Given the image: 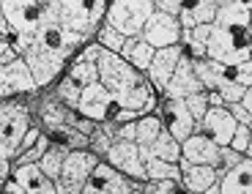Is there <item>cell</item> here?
Masks as SVG:
<instances>
[{
  "instance_id": "1",
  "label": "cell",
  "mask_w": 252,
  "mask_h": 194,
  "mask_svg": "<svg viewBox=\"0 0 252 194\" xmlns=\"http://www.w3.org/2000/svg\"><path fill=\"white\" fill-rule=\"evenodd\" d=\"M206 57L225 69L250 60V3L244 0L220 3L206 41Z\"/></svg>"
},
{
  "instance_id": "2",
  "label": "cell",
  "mask_w": 252,
  "mask_h": 194,
  "mask_svg": "<svg viewBox=\"0 0 252 194\" xmlns=\"http://www.w3.org/2000/svg\"><path fill=\"white\" fill-rule=\"evenodd\" d=\"M0 19L17 36H33L44 25L58 22V3H31V0H3Z\"/></svg>"
},
{
  "instance_id": "3",
  "label": "cell",
  "mask_w": 252,
  "mask_h": 194,
  "mask_svg": "<svg viewBox=\"0 0 252 194\" xmlns=\"http://www.w3.org/2000/svg\"><path fill=\"white\" fill-rule=\"evenodd\" d=\"M104 14H107V3H101V0H96V3L66 0V3H58V28L88 41L91 36H96Z\"/></svg>"
},
{
  "instance_id": "4",
  "label": "cell",
  "mask_w": 252,
  "mask_h": 194,
  "mask_svg": "<svg viewBox=\"0 0 252 194\" xmlns=\"http://www.w3.org/2000/svg\"><path fill=\"white\" fill-rule=\"evenodd\" d=\"M96 71H99V85L115 101L143 82V74H137L121 55L107 52V50H99V55H96Z\"/></svg>"
},
{
  "instance_id": "5",
  "label": "cell",
  "mask_w": 252,
  "mask_h": 194,
  "mask_svg": "<svg viewBox=\"0 0 252 194\" xmlns=\"http://www.w3.org/2000/svg\"><path fill=\"white\" fill-rule=\"evenodd\" d=\"M151 14H154L151 0H115L107 6L104 22L113 30H118L124 38H137Z\"/></svg>"
},
{
  "instance_id": "6",
  "label": "cell",
  "mask_w": 252,
  "mask_h": 194,
  "mask_svg": "<svg viewBox=\"0 0 252 194\" xmlns=\"http://www.w3.org/2000/svg\"><path fill=\"white\" fill-rule=\"evenodd\" d=\"M19 57H22V63L28 66V71H31L36 88H47V85H50V82L63 71V63L69 60L66 55H58V52H50V50H44L41 44H36V38L28 44V50L22 52Z\"/></svg>"
},
{
  "instance_id": "7",
  "label": "cell",
  "mask_w": 252,
  "mask_h": 194,
  "mask_svg": "<svg viewBox=\"0 0 252 194\" xmlns=\"http://www.w3.org/2000/svg\"><path fill=\"white\" fill-rule=\"evenodd\" d=\"M137 38H143L154 52L164 50V47H178L181 44V28H178V19L167 17V14H162V11H154L151 17H148V22L143 25V30H140Z\"/></svg>"
},
{
  "instance_id": "8",
  "label": "cell",
  "mask_w": 252,
  "mask_h": 194,
  "mask_svg": "<svg viewBox=\"0 0 252 194\" xmlns=\"http://www.w3.org/2000/svg\"><path fill=\"white\" fill-rule=\"evenodd\" d=\"M107 162L110 167L115 169V172H121V175L129 181H143L145 183V164L143 159H140V148L134 142H124V139H113V145L107 148Z\"/></svg>"
},
{
  "instance_id": "9",
  "label": "cell",
  "mask_w": 252,
  "mask_h": 194,
  "mask_svg": "<svg viewBox=\"0 0 252 194\" xmlns=\"http://www.w3.org/2000/svg\"><path fill=\"white\" fill-rule=\"evenodd\" d=\"M28 129H31V115L25 107L0 101V142L8 145L14 150V156H17V145L22 142Z\"/></svg>"
},
{
  "instance_id": "10",
  "label": "cell",
  "mask_w": 252,
  "mask_h": 194,
  "mask_svg": "<svg viewBox=\"0 0 252 194\" xmlns=\"http://www.w3.org/2000/svg\"><path fill=\"white\" fill-rule=\"evenodd\" d=\"M236 129H239V123L233 120V115L227 112L225 107H208V112L203 115L200 126H197L195 132L206 134L217 148H227L236 134Z\"/></svg>"
},
{
  "instance_id": "11",
  "label": "cell",
  "mask_w": 252,
  "mask_h": 194,
  "mask_svg": "<svg viewBox=\"0 0 252 194\" xmlns=\"http://www.w3.org/2000/svg\"><path fill=\"white\" fill-rule=\"evenodd\" d=\"M132 189L134 186L121 172H115L110 164L99 162L82 186V194H132Z\"/></svg>"
},
{
  "instance_id": "12",
  "label": "cell",
  "mask_w": 252,
  "mask_h": 194,
  "mask_svg": "<svg viewBox=\"0 0 252 194\" xmlns=\"http://www.w3.org/2000/svg\"><path fill=\"white\" fill-rule=\"evenodd\" d=\"M113 104H115L113 96L101 88L99 82H94V85H88V88H82L77 112H80L85 120H91V123H104L107 115L113 112Z\"/></svg>"
},
{
  "instance_id": "13",
  "label": "cell",
  "mask_w": 252,
  "mask_h": 194,
  "mask_svg": "<svg viewBox=\"0 0 252 194\" xmlns=\"http://www.w3.org/2000/svg\"><path fill=\"white\" fill-rule=\"evenodd\" d=\"M195 93H206V90L200 88V82H197L195 71H192L189 57L181 55L173 77L167 80V85H164V99L167 101H184V99H189V96H195Z\"/></svg>"
},
{
  "instance_id": "14",
  "label": "cell",
  "mask_w": 252,
  "mask_h": 194,
  "mask_svg": "<svg viewBox=\"0 0 252 194\" xmlns=\"http://www.w3.org/2000/svg\"><path fill=\"white\" fill-rule=\"evenodd\" d=\"M181 162L192 164V167H214L220 164V148H217L206 134L195 132L181 142Z\"/></svg>"
},
{
  "instance_id": "15",
  "label": "cell",
  "mask_w": 252,
  "mask_h": 194,
  "mask_svg": "<svg viewBox=\"0 0 252 194\" xmlns=\"http://www.w3.org/2000/svg\"><path fill=\"white\" fill-rule=\"evenodd\" d=\"M33 90H36V85H33V77L22 63V57L11 60L8 66H0V101L14 93H33Z\"/></svg>"
},
{
  "instance_id": "16",
  "label": "cell",
  "mask_w": 252,
  "mask_h": 194,
  "mask_svg": "<svg viewBox=\"0 0 252 194\" xmlns=\"http://www.w3.org/2000/svg\"><path fill=\"white\" fill-rule=\"evenodd\" d=\"M101 159L94 156L91 150L80 148V150H69L66 159H63V169H61V178L58 181H66V183H74V186H85L88 175L94 172V167L99 164Z\"/></svg>"
},
{
  "instance_id": "17",
  "label": "cell",
  "mask_w": 252,
  "mask_h": 194,
  "mask_svg": "<svg viewBox=\"0 0 252 194\" xmlns=\"http://www.w3.org/2000/svg\"><path fill=\"white\" fill-rule=\"evenodd\" d=\"M181 55H184V47L181 44H178V47H164V50L154 52L151 66H148V71H145V74H148V85H151V88H162L164 90V85H167V80L173 77V71H176Z\"/></svg>"
},
{
  "instance_id": "18",
  "label": "cell",
  "mask_w": 252,
  "mask_h": 194,
  "mask_svg": "<svg viewBox=\"0 0 252 194\" xmlns=\"http://www.w3.org/2000/svg\"><path fill=\"white\" fill-rule=\"evenodd\" d=\"M164 118H162V129L167 134H170L173 139H176L178 145L184 142L187 137H192L195 134V120L189 118V112H187V107L181 104V101H167L164 99Z\"/></svg>"
},
{
  "instance_id": "19",
  "label": "cell",
  "mask_w": 252,
  "mask_h": 194,
  "mask_svg": "<svg viewBox=\"0 0 252 194\" xmlns=\"http://www.w3.org/2000/svg\"><path fill=\"white\" fill-rule=\"evenodd\" d=\"M11 172H14V183L22 189V194H58L55 183L36 164H17Z\"/></svg>"
},
{
  "instance_id": "20",
  "label": "cell",
  "mask_w": 252,
  "mask_h": 194,
  "mask_svg": "<svg viewBox=\"0 0 252 194\" xmlns=\"http://www.w3.org/2000/svg\"><path fill=\"white\" fill-rule=\"evenodd\" d=\"M217 186H220V194H252V162L244 159L233 169L222 172Z\"/></svg>"
},
{
  "instance_id": "21",
  "label": "cell",
  "mask_w": 252,
  "mask_h": 194,
  "mask_svg": "<svg viewBox=\"0 0 252 194\" xmlns=\"http://www.w3.org/2000/svg\"><path fill=\"white\" fill-rule=\"evenodd\" d=\"M178 169H181V186L187 189V194H200L220 181L214 167H192L187 162H178Z\"/></svg>"
},
{
  "instance_id": "22",
  "label": "cell",
  "mask_w": 252,
  "mask_h": 194,
  "mask_svg": "<svg viewBox=\"0 0 252 194\" xmlns=\"http://www.w3.org/2000/svg\"><path fill=\"white\" fill-rule=\"evenodd\" d=\"M115 104H118L121 110H126V112H134V115L143 118L145 112H151L154 107H157V99H154V88L143 80L137 88H132L129 93H124Z\"/></svg>"
},
{
  "instance_id": "23",
  "label": "cell",
  "mask_w": 252,
  "mask_h": 194,
  "mask_svg": "<svg viewBox=\"0 0 252 194\" xmlns=\"http://www.w3.org/2000/svg\"><path fill=\"white\" fill-rule=\"evenodd\" d=\"M121 57H124V60L129 63L137 74H145V71H148V66H151L154 50L145 44L143 38H126L124 50H121Z\"/></svg>"
},
{
  "instance_id": "24",
  "label": "cell",
  "mask_w": 252,
  "mask_h": 194,
  "mask_svg": "<svg viewBox=\"0 0 252 194\" xmlns=\"http://www.w3.org/2000/svg\"><path fill=\"white\" fill-rule=\"evenodd\" d=\"M192 63V71H195L197 82H200V88L206 90V93H211V90L217 88L222 82V77H225V66H220V63L208 60V57H200V60H189Z\"/></svg>"
},
{
  "instance_id": "25",
  "label": "cell",
  "mask_w": 252,
  "mask_h": 194,
  "mask_svg": "<svg viewBox=\"0 0 252 194\" xmlns=\"http://www.w3.org/2000/svg\"><path fill=\"white\" fill-rule=\"evenodd\" d=\"M148 153H151V159H159V162H167V164L181 162V145L164 132V129L159 132V137L154 139V145L148 148Z\"/></svg>"
},
{
  "instance_id": "26",
  "label": "cell",
  "mask_w": 252,
  "mask_h": 194,
  "mask_svg": "<svg viewBox=\"0 0 252 194\" xmlns=\"http://www.w3.org/2000/svg\"><path fill=\"white\" fill-rule=\"evenodd\" d=\"M162 132V120L157 115H143V118L134 120V145L140 148H151L154 139Z\"/></svg>"
},
{
  "instance_id": "27",
  "label": "cell",
  "mask_w": 252,
  "mask_h": 194,
  "mask_svg": "<svg viewBox=\"0 0 252 194\" xmlns=\"http://www.w3.org/2000/svg\"><path fill=\"white\" fill-rule=\"evenodd\" d=\"M145 181H176V183H181V169H178V164L148 159V162H145Z\"/></svg>"
},
{
  "instance_id": "28",
  "label": "cell",
  "mask_w": 252,
  "mask_h": 194,
  "mask_svg": "<svg viewBox=\"0 0 252 194\" xmlns=\"http://www.w3.org/2000/svg\"><path fill=\"white\" fill-rule=\"evenodd\" d=\"M69 80L77 82L80 88H88V85L99 82L96 60H80V57H74V60H71V69H69Z\"/></svg>"
},
{
  "instance_id": "29",
  "label": "cell",
  "mask_w": 252,
  "mask_h": 194,
  "mask_svg": "<svg viewBox=\"0 0 252 194\" xmlns=\"http://www.w3.org/2000/svg\"><path fill=\"white\" fill-rule=\"evenodd\" d=\"M66 153H69V148H50L44 156H41V162H38L36 167L41 169V172H44L52 183H55L58 178H61V169H63V159H66Z\"/></svg>"
},
{
  "instance_id": "30",
  "label": "cell",
  "mask_w": 252,
  "mask_h": 194,
  "mask_svg": "<svg viewBox=\"0 0 252 194\" xmlns=\"http://www.w3.org/2000/svg\"><path fill=\"white\" fill-rule=\"evenodd\" d=\"M94 38H96V44H99V50L115 52V55H121V50H124V41H126V38L121 36L118 30H113V28H110L107 22H101Z\"/></svg>"
},
{
  "instance_id": "31",
  "label": "cell",
  "mask_w": 252,
  "mask_h": 194,
  "mask_svg": "<svg viewBox=\"0 0 252 194\" xmlns=\"http://www.w3.org/2000/svg\"><path fill=\"white\" fill-rule=\"evenodd\" d=\"M217 8H220L217 0H200V3H192V6L187 3V11L195 25H211L217 17Z\"/></svg>"
},
{
  "instance_id": "32",
  "label": "cell",
  "mask_w": 252,
  "mask_h": 194,
  "mask_svg": "<svg viewBox=\"0 0 252 194\" xmlns=\"http://www.w3.org/2000/svg\"><path fill=\"white\" fill-rule=\"evenodd\" d=\"M80 93H82V88L66 77V80L58 85V90H55V101H61V104L69 107V110H77V104H80Z\"/></svg>"
},
{
  "instance_id": "33",
  "label": "cell",
  "mask_w": 252,
  "mask_h": 194,
  "mask_svg": "<svg viewBox=\"0 0 252 194\" xmlns=\"http://www.w3.org/2000/svg\"><path fill=\"white\" fill-rule=\"evenodd\" d=\"M250 88H241L239 82H233V80H222L220 85L214 88V93L222 99V104L225 107H230V104H236V101H241V96L247 93Z\"/></svg>"
},
{
  "instance_id": "34",
  "label": "cell",
  "mask_w": 252,
  "mask_h": 194,
  "mask_svg": "<svg viewBox=\"0 0 252 194\" xmlns=\"http://www.w3.org/2000/svg\"><path fill=\"white\" fill-rule=\"evenodd\" d=\"M225 110L233 115V120H236L239 126H250V120H252V90H247V93L241 96V101L225 107Z\"/></svg>"
},
{
  "instance_id": "35",
  "label": "cell",
  "mask_w": 252,
  "mask_h": 194,
  "mask_svg": "<svg viewBox=\"0 0 252 194\" xmlns=\"http://www.w3.org/2000/svg\"><path fill=\"white\" fill-rule=\"evenodd\" d=\"M181 104L187 107V112H189V118L195 120V126H200L203 115L208 112V96L206 93H195V96H189V99H184Z\"/></svg>"
},
{
  "instance_id": "36",
  "label": "cell",
  "mask_w": 252,
  "mask_h": 194,
  "mask_svg": "<svg viewBox=\"0 0 252 194\" xmlns=\"http://www.w3.org/2000/svg\"><path fill=\"white\" fill-rule=\"evenodd\" d=\"M50 148H52V142L44 137V134H41V137H38V142L33 145V148L28 150V153H22V156L14 159V167H17V164H38V162H41V156H44V153H47Z\"/></svg>"
},
{
  "instance_id": "37",
  "label": "cell",
  "mask_w": 252,
  "mask_h": 194,
  "mask_svg": "<svg viewBox=\"0 0 252 194\" xmlns=\"http://www.w3.org/2000/svg\"><path fill=\"white\" fill-rule=\"evenodd\" d=\"M140 192L143 194H184V189L176 181H145V186Z\"/></svg>"
},
{
  "instance_id": "38",
  "label": "cell",
  "mask_w": 252,
  "mask_h": 194,
  "mask_svg": "<svg viewBox=\"0 0 252 194\" xmlns=\"http://www.w3.org/2000/svg\"><path fill=\"white\" fill-rule=\"evenodd\" d=\"M41 118H44V123L52 126V129H63V123H66V110L58 107V101H50V104H44Z\"/></svg>"
},
{
  "instance_id": "39",
  "label": "cell",
  "mask_w": 252,
  "mask_h": 194,
  "mask_svg": "<svg viewBox=\"0 0 252 194\" xmlns=\"http://www.w3.org/2000/svg\"><path fill=\"white\" fill-rule=\"evenodd\" d=\"M230 150H236L239 156L250 159V126H239L233 134V139H230V145H227Z\"/></svg>"
},
{
  "instance_id": "40",
  "label": "cell",
  "mask_w": 252,
  "mask_h": 194,
  "mask_svg": "<svg viewBox=\"0 0 252 194\" xmlns=\"http://www.w3.org/2000/svg\"><path fill=\"white\" fill-rule=\"evenodd\" d=\"M239 162H244V156H239L236 150L230 148H220V164H217V175H222V172H227V169H233Z\"/></svg>"
},
{
  "instance_id": "41",
  "label": "cell",
  "mask_w": 252,
  "mask_h": 194,
  "mask_svg": "<svg viewBox=\"0 0 252 194\" xmlns=\"http://www.w3.org/2000/svg\"><path fill=\"white\" fill-rule=\"evenodd\" d=\"M38 137H41V129H38V126H31V129L25 132V137H22V142L17 145V156H22V153H28V150H31L33 145L38 142ZM17 156H14V159H17Z\"/></svg>"
},
{
  "instance_id": "42",
  "label": "cell",
  "mask_w": 252,
  "mask_h": 194,
  "mask_svg": "<svg viewBox=\"0 0 252 194\" xmlns=\"http://www.w3.org/2000/svg\"><path fill=\"white\" fill-rule=\"evenodd\" d=\"M184 6L187 3H181V0H159V3H154V11H162L167 17H178L184 11Z\"/></svg>"
},
{
  "instance_id": "43",
  "label": "cell",
  "mask_w": 252,
  "mask_h": 194,
  "mask_svg": "<svg viewBox=\"0 0 252 194\" xmlns=\"http://www.w3.org/2000/svg\"><path fill=\"white\" fill-rule=\"evenodd\" d=\"M11 60H17V55H14V50L8 47V41H0V66H8Z\"/></svg>"
},
{
  "instance_id": "44",
  "label": "cell",
  "mask_w": 252,
  "mask_h": 194,
  "mask_svg": "<svg viewBox=\"0 0 252 194\" xmlns=\"http://www.w3.org/2000/svg\"><path fill=\"white\" fill-rule=\"evenodd\" d=\"M8 175H11V162H3L0 159V189L8 183Z\"/></svg>"
},
{
  "instance_id": "45",
  "label": "cell",
  "mask_w": 252,
  "mask_h": 194,
  "mask_svg": "<svg viewBox=\"0 0 252 194\" xmlns=\"http://www.w3.org/2000/svg\"><path fill=\"white\" fill-rule=\"evenodd\" d=\"M0 194H22V189H19V186H17V183H14V181H8L6 186L0 189Z\"/></svg>"
},
{
  "instance_id": "46",
  "label": "cell",
  "mask_w": 252,
  "mask_h": 194,
  "mask_svg": "<svg viewBox=\"0 0 252 194\" xmlns=\"http://www.w3.org/2000/svg\"><path fill=\"white\" fill-rule=\"evenodd\" d=\"M200 194H220V186H217V183H214V186H211V189H206V192H200Z\"/></svg>"
},
{
  "instance_id": "47",
  "label": "cell",
  "mask_w": 252,
  "mask_h": 194,
  "mask_svg": "<svg viewBox=\"0 0 252 194\" xmlns=\"http://www.w3.org/2000/svg\"><path fill=\"white\" fill-rule=\"evenodd\" d=\"M132 194H143V192H140V189H132Z\"/></svg>"
}]
</instances>
